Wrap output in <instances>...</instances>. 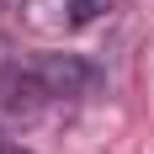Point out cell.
<instances>
[{
	"label": "cell",
	"instance_id": "2",
	"mask_svg": "<svg viewBox=\"0 0 154 154\" xmlns=\"http://www.w3.org/2000/svg\"><path fill=\"white\" fill-rule=\"evenodd\" d=\"M0 11L27 32H75L80 0H0Z\"/></svg>",
	"mask_w": 154,
	"mask_h": 154
},
{
	"label": "cell",
	"instance_id": "3",
	"mask_svg": "<svg viewBox=\"0 0 154 154\" xmlns=\"http://www.w3.org/2000/svg\"><path fill=\"white\" fill-rule=\"evenodd\" d=\"M122 5V0H80V27H91V21H101V16H112Z\"/></svg>",
	"mask_w": 154,
	"mask_h": 154
},
{
	"label": "cell",
	"instance_id": "1",
	"mask_svg": "<svg viewBox=\"0 0 154 154\" xmlns=\"http://www.w3.org/2000/svg\"><path fill=\"white\" fill-rule=\"evenodd\" d=\"M101 85V69L80 53H27L0 69V101L11 112H43V106H69Z\"/></svg>",
	"mask_w": 154,
	"mask_h": 154
},
{
	"label": "cell",
	"instance_id": "4",
	"mask_svg": "<svg viewBox=\"0 0 154 154\" xmlns=\"http://www.w3.org/2000/svg\"><path fill=\"white\" fill-rule=\"evenodd\" d=\"M0 154H32V149H27V143H16L11 133H5V128H0Z\"/></svg>",
	"mask_w": 154,
	"mask_h": 154
}]
</instances>
